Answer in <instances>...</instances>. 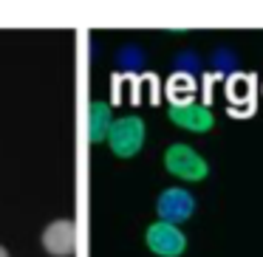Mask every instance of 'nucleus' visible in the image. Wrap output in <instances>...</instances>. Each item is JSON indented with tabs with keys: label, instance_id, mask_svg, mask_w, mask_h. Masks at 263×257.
Segmentation results:
<instances>
[{
	"label": "nucleus",
	"instance_id": "nucleus-1",
	"mask_svg": "<svg viewBox=\"0 0 263 257\" xmlns=\"http://www.w3.org/2000/svg\"><path fill=\"white\" fill-rule=\"evenodd\" d=\"M144 136H147V127H144L142 116H119V119H114L105 142H108L114 155L133 159L144 147Z\"/></svg>",
	"mask_w": 263,
	"mask_h": 257
},
{
	"label": "nucleus",
	"instance_id": "nucleus-2",
	"mask_svg": "<svg viewBox=\"0 0 263 257\" xmlns=\"http://www.w3.org/2000/svg\"><path fill=\"white\" fill-rule=\"evenodd\" d=\"M164 167L170 175L181 178V181H204L210 175L206 159L190 144H170L164 150Z\"/></svg>",
	"mask_w": 263,
	"mask_h": 257
},
{
	"label": "nucleus",
	"instance_id": "nucleus-3",
	"mask_svg": "<svg viewBox=\"0 0 263 257\" xmlns=\"http://www.w3.org/2000/svg\"><path fill=\"white\" fill-rule=\"evenodd\" d=\"M144 243L156 257H181L187 251V234L173 223L156 221L144 232Z\"/></svg>",
	"mask_w": 263,
	"mask_h": 257
},
{
	"label": "nucleus",
	"instance_id": "nucleus-4",
	"mask_svg": "<svg viewBox=\"0 0 263 257\" xmlns=\"http://www.w3.org/2000/svg\"><path fill=\"white\" fill-rule=\"evenodd\" d=\"M195 212V198L190 189L184 187H170L156 198V215L159 221L173 223V226H181L184 221H190Z\"/></svg>",
	"mask_w": 263,
	"mask_h": 257
},
{
	"label": "nucleus",
	"instance_id": "nucleus-5",
	"mask_svg": "<svg viewBox=\"0 0 263 257\" xmlns=\"http://www.w3.org/2000/svg\"><path fill=\"white\" fill-rule=\"evenodd\" d=\"M167 116H170L173 125H178L181 130H190V133H206L212 130L215 125V116L206 105L201 102H193V99H181V102H173L167 108Z\"/></svg>",
	"mask_w": 263,
	"mask_h": 257
},
{
	"label": "nucleus",
	"instance_id": "nucleus-6",
	"mask_svg": "<svg viewBox=\"0 0 263 257\" xmlns=\"http://www.w3.org/2000/svg\"><path fill=\"white\" fill-rule=\"evenodd\" d=\"M77 243H80V234L71 218H57L43 232V249L54 257H71L77 251Z\"/></svg>",
	"mask_w": 263,
	"mask_h": 257
},
{
	"label": "nucleus",
	"instance_id": "nucleus-7",
	"mask_svg": "<svg viewBox=\"0 0 263 257\" xmlns=\"http://www.w3.org/2000/svg\"><path fill=\"white\" fill-rule=\"evenodd\" d=\"M110 125H114V116H110L108 102H91L88 105V142L91 144L105 142Z\"/></svg>",
	"mask_w": 263,
	"mask_h": 257
},
{
	"label": "nucleus",
	"instance_id": "nucleus-8",
	"mask_svg": "<svg viewBox=\"0 0 263 257\" xmlns=\"http://www.w3.org/2000/svg\"><path fill=\"white\" fill-rule=\"evenodd\" d=\"M144 65H147V54L139 43H125L116 51V68L122 74H139V71H144Z\"/></svg>",
	"mask_w": 263,
	"mask_h": 257
},
{
	"label": "nucleus",
	"instance_id": "nucleus-9",
	"mask_svg": "<svg viewBox=\"0 0 263 257\" xmlns=\"http://www.w3.org/2000/svg\"><path fill=\"white\" fill-rule=\"evenodd\" d=\"M201 57L198 51H193V48H181V51L173 54V71H176V76H198L201 74Z\"/></svg>",
	"mask_w": 263,
	"mask_h": 257
},
{
	"label": "nucleus",
	"instance_id": "nucleus-10",
	"mask_svg": "<svg viewBox=\"0 0 263 257\" xmlns=\"http://www.w3.org/2000/svg\"><path fill=\"white\" fill-rule=\"evenodd\" d=\"M210 65H212V71H218V74H235V71L240 68V57H238V51H235L232 46H218L215 51H212V57H210Z\"/></svg>",
	"mask_w": 263,
	"mask_h": 257
},
{
	"label": "nucleus",
	"instance_id": "nucleus-11",
	"mask_svg": "<svg viewBox=\"0 0 263 257\" xmlns=\"http://www.w3.org/2000/svg\"><path fill=\"white\" fill-rule=\"evenodd\" d=\"M0 257H9V249H6V246H0Z\"/></svg>",
	"mask_w": 263,
	"mask_h": 257
}]
</instances>
